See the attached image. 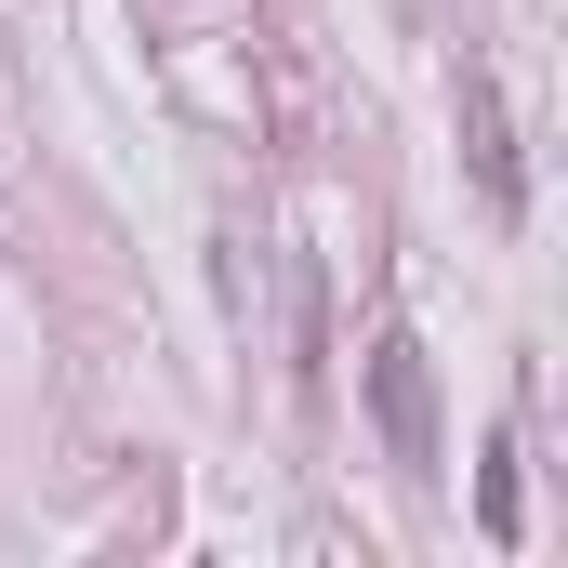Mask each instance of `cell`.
I'll use <instances>...</instances> for the list:
<instances>
[{
    "label": "cell",
    "mask_w": 568,
    "mask_h": 568,
    "mask_svg": "<svg viewBox=\"0 0 568 568\" xmlns=\"http://www.w3.org/2000/svg\"><path fill=\"white\" fill-rule=\"evenodd\" d=\"M371 397H384L397 463H436V384H424V344H384V357H371Z\"/></svg>",
    "instance_id": "obj_1"
},
{
    "label": "cell",
    "mask_w": 568,
    "mask_h": 568,
    "mask_svg": "<svg viewBox=\"0 0 568 568\" xmlns=\"http://www.w3.org/2000/svg\"><path fill=\"white\" fill-rule=\"evenodd\" d=\"M463 145H476V172H489V212H516V145H503V106H489V80H463Z\"/></svg>",
    "instance_id": "obj_2"
}]
</instances>
